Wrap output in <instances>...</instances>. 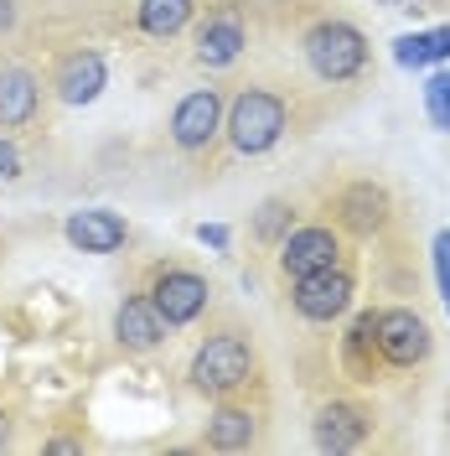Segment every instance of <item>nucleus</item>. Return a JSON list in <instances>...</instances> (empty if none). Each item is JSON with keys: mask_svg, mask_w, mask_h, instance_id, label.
Returning a JSON list of instances; mask_svg holds the SVG:
<instances>
[{"mask_svg": "<svg viewBox=\"0 0 450 456\" xmlns=\"http://www.w3.org/2000/svg\"><path fill=\"white\" fill-rule=\"evenodd\" d=\"M290 130V99L269 84H249L233 94L223 114V135L238 156H269Z\"/></svg>", "mask_w": 450, "mask_h": 456, "instance_id": "nucleus-1", "label": "nucleus"}, {"mask_svg": "<svg viewBox=\"0 0 450 456\" xmlns=\"http://www.w3.org/2000/svg\"><path fill=\"white\" fill-rule=\"evenodd\" d=\"M259 369V358H253V342L249 332H238V327H223V332H213V338L197 347V358H192V389L207 399H228L233 389H244Z\"/></svg>", "mask_w": 450, "mask_h": 456, "instance_id": "nucleus-2", "label": "nucleus"}, {"mask_svg": "<svg viewBox=\"0 0 450 456\" xmlns=\"http://www.w3.org/2000/svg\"><path fill=\"white\" fill-rule=\"evenodd\" d=\"M301 57L321 84H352L367 73V37L342 16H326L301 37Z\"/></svg>", "mask_w": 450, "mask_h": 456, "instance_id": "nucleus-3", "label": "nucleus"}, {"mask_svg": "<svg viewBox=\"0 0 450 456\" xmlns=\"http://www.w3.org/2000/svg\"><path fill=\"white\" fill-rule=\"evenodd\" d=\"M352 296H358V281H352V270L342 259L326 265V270H310V275H295L290 281V306H295V316H306L316 327L337 322L352 306Z\"/></svg>", "mask_w": 450, "mask_h": 456, "instance_id": "nucleus-4", "label": "nucleus"}, {"mask_svg": "<svg viewBox=\"0 0 450 456\" xmlns=\"http://www.w3.org/2000/svg\"><path fill=\"white\" fill-rule=\"evenodd\" d=\"M249 53V21H244V5L238 0H218L207 16H202L197 37H192V57L202 68H233L238 57Z\"/></svg>", "mask_w": 450, "mask_h": 456, "instance_id": "nucleus-5", "label": "nucleus"}, {"mask_svg": "<svg viewBox=\"0 0 450 456\" xmlns=\"http://www.w3.org/2000/svg\"><path fill=\"white\" fill-rule=\"evenodd\" d=\"M332 224L342 228V239H378L383 228L394 224V198H389V187L383 182H347L332 202Z\"/></svg>", "mask_w": 450, "mask_h": 456, "instance_id": "nucleus-6", "label": "nucleus"}, {"mask_svg": "<svg viewBox=\"0 0 450 456\" xmlns=\"http://www.w3.org/2000/svg\"><path fill=\"white\" fill-rule=\"evenodd\" d=\"M430 353H435V332H430V322L420 312H409V306L378 312V358H383V369H420V363H430Z\"/></svg>", "mask_w": 450, "mask_h": 456, "instance_id": "nucleus-7", "label": "nucleus"}, {"mask_svg": "<svg viewBox=\"0 0 450 456\" xmlns=\"http://www.w3.org/2000/svg\"><path fill=\"white\" fill-rule=\"evenodd\" d=\"M145 296L156 301V312L166 316V327H192L207 312V301H213L207 281H202L197 270H181V265H161L150 275V290Z\"/></svg>", "mask_w": 450, "mask_h": 456, "instance_id": "nucleus-8", "label": "nucleus"}, {"mask_svg": "<svg viewBox=\"0 0 450 456\" xmlns=\"http://www.w3.org/2000/svg\"><path fill=\"white\" fill-rule=\"evenodd\" d=\"M223 94L218 88H192L176 110H171V145L176 151H187V156H197V151H207V145L223 135Z\"/></svg>", "mask_w": 450, "mask_h": 456, "instance_id": "nucleus-9", "label": "nucleus"}, {"mask_svg": "<svg viewBox=\"0 0 450 456\" xmlns=\"http://www.w3.org/2000/svg\"><path fill=\"white\" fill-rule=\"evenodd\" d=\"M280 275L295 281V275H310V270H326L342 259V228L337 224H295L280 239Z\"/></svg>", "mask_w": 450, "mask_h": 456, "instance_id": "nucleus-10", "label": "nucleus"}, {"mask_svg": "<svg viewBox=\"0 0 450 456\" xmlns=\"http://www.w3.org/2000/svg\"><path fill=\"white\" fill-rule=\"evenodd\" d=\"M104 84H109V68H104V57L93 53V47H73V53L57 57L52 88H57V99H62V104L84 110V104H93V99L104 94Z\"/></svg>", "mask_w": 450, "mask_h": 456, "instance_id": "nucleus-11", "label": "nucleus"}, {"mask_svg": "<svg viewBox=\"0 0 450 456\" xmlns=\"http://www.w3.org/2000/svg\"><path fill=\"white\" fill-rule=\"evenodd\" d=\"M367 430H373V415L352 399H326L310 420V436H316L321 452H352V446L367 441Z\"/></svg>", "mask_w": 450, "mask_h": 456, "instance_id": "nucleus-12", "label": "nucleus"}, {"mask_svg": "<svg viewBox=\"0 0 450 456\" xmlns=\"http://www.w3.org/2000/svg\"><path fill=\"white\" fill-rule=\"evenodd\" d=\"M166 332H171L166 316L156 312L150 296H125L119 301V312H114V342L125 353H156L166 342Z\"/></svg>", "mask_w": 450, "mask_h": 456, "instance_id": "nucleus-13", "label": "nucleus"}, {"mask_svg": "<svg viewBox=\"0 0 450 456\" xmlns=\"http://www.w3.org/2000/svg\"><path fill=\"white\" fill-rule=\"evenodd\" d=\"M42 114V78L21 68V62H5L0 68V130H27Z\"/></svg>", "mask_w": 450, "mask_h": 456, "instance_id": "nucleus-14", "label": "nucleus"}, {"mask_svg": "<svg viewBox=\"0 0 450 456\" xmlns=\"http://www.w3.org/2000/svg\"><path fill=\"white\" fill-rule=\"evenodd\" d=\"M68 244L73 249H84V255H114V249H125V239H130V224L109 213V208H84V213H73L68 224Z\"/></svg>", "mask_w": 450, "mask_h": 456, "instance_id": "nucleus-15", "label": "nucleus"}, {"mask_svg": "<svg viewBox=\"0 0 450 456\" xmlns=\"http://www.w3.org/2000/svg\"><path fill=\"white\" fill-rule=\"evenodd\" d=\"M342 369L352 373L358 384H373L383 358H378V312H358L347 338H342Z\"/></svg>", "mask_w": 450, "mask_h": 456, "instance_id": "nucleus-16", "label": "nucleus"}, {"mask_svg": "<svg viewBox=\"0 0 450 456\" xmlns=\"http://www.w3.org/2000/svg\"><path fill=\"white\" fill-rule=\"evenodd\" d=\"M213 452H249L259 441V415L249 404H218L207 415V436H202Z\"/></svg>", "mask_w": 450, "mask_h": 456, "instance_id": "nucleus-17", "label": "nucleus"}, {"mask_svg": "<svg viewBox=\"0 0 450 456\" xmlns=\"http://www.w3.org/2000/svg\"><path fill=\"white\" fill-rule=\"evenodd\" d=\"M197 16V0H141L135 5V27L150 37V42H171L192 27Z\"/></svg>", "mask_w": 450, "mask_h": 456, "instance_id": "nucleus-18", "label": "nucleus"}, {"mask_svg": "<svg viewBox=\"0 0 450 456\" xmlns=\"http://www.w3.org/2000/svg\"><path fill=\"white\" fill-rule=\"evenodd\" d=\"M295 228V202L290 198H269L259 213H253V239L264 244V249H280V239Z\"/></svg>", "mask_w": 450, "mask_h": 456, "instance_id": "nucleus-19", "label": "nucleus"}, {"mask_svg": "<svg viewBox=\"0 0 450 456\" xmlns=\"http://www.w3.org/2000/svg\"><path fill=\"white\" fill-rule=\"evenodd\" d=\"M394 62L398 68H430V62H435V42H430V31H409V37H398L394 42Z\"/></svg>", "mask_w": 450, "mask_h": 456, "instance_id": "nucleus-20", "label": "nucleus"}, {"mask_svg": "<svg viewBox=\"0 0 450 456\" xmlns=\"http://www.w3.org/2000/svg\"><path fill=\"white\" fill-rule=\"evenodd\" d=\"M424 114L435 119V130L450 135V73H435V78L424 84Z\"/></svg>", "mask_w": 450, "mask_h": 456, "instance_id": "nucleus-21", "label": "nucleus"}, {"mask_svg": "<svg viewBox=\"0 0 450 456\" xmlns=\"http://www.w3.org/2000/svg\"><path fill=\"white\" fill-rule=\"evenodd\" d=\"M435 281H440V296H446V306H450V228L435 233Z\"/></svg>", "mask_w": 450, "mask_h": 456, "instance_id": "nucleus-22", "label": "nucleus"}, {"mask_svg": "<svg viewBox=\"0 0 450 456\" xmlns=\"http://www.w3.org/2000/svg\"><path fill=\"white\" fill-rule=\"evenodd\" d=\"M11 176H21V151H16V141L0 135V182H11Z\"/></svg>", "mask_w": 450, "mask_h": 456, "instance_id": "nucleus-23", "label": "nucleus"}, {"mask_svg": "<svg viewBox=\"0 0 450 456\" xmlns=\"http://www.w3.org/2000/svg\"><path fill=\"white\" fill-rule=\"evenodd\" d=\"M16 27H21V0H0V37H11Z\"/></svg>", "mask_w": 450, "mask_h": 456, "instance_id": "nucleus-24", "label": "nucleus"}, {"mask_svg": "<svg viewBox=\"0 0 450 456\" xmlns=\"http://www.w3.org/2000/svg\"><path fill=\"white\" fill-rule=\"evenodd\" d=\"M197 239H202V244H213V249H223V244H228V228L223 224H202Z\"/></svg>", "mask_w": 450, "mask_h": 456, "instance_id": "nucleus-25", "label": "nucleus"}, {"mask_svg": "<svg viewBox=\"0 0 450 456\" xmlns=\"http://www.w3.org/2000/svg\"><path fill=\"white\" fill-rule=\"evenodd\" d=\"M430 42H435V62H446L450 57V27H435L430 31Z\"/></svg>", "mask_w": 450, "mask_h": 456, "instance_id": "nucleus-26", "label": "nucleus"}, {"mask_svg": "<svg viewBox=\"0 0 450 456\" xmlns=\"http://www.w3.org/2000/svg\"><path fill=\"white\" fill-rule=\"evenodd\" d=\"M47 452H84V441H78V436H52Z\"/></svg>", "mask_w": 450, "mask_h": 456, "instance_id": "nucleus-27", "label": "nucleus"}, {"mask_svg": "<svg viewBox=\"0 0 450 456\" xmlns=\"http://www.w3.org/2000/svg\"><path fill=\"white\" fill-rule=\"evenodd\" d=\"M5 446H11V415L0 410V452H5Z\"/></svg>", "mask_w": 450, "mask_h": 456, "instance_id": "nucleus-28", "label": "nucleus"}, {"mask_svg": "<svg viewBox=\"0 0 450 456\" xmlns=\"http://www.w3.org/2000/svg\"><path fill=\"white\" fill-rule=\"evenodd\" d=\"M389 5H398V0H389Z\"/></svg>", "mask_w": 450, "mask_h": 456, "instance_id": "nucleus-29", "label": "nucleus"}]
</instances>
